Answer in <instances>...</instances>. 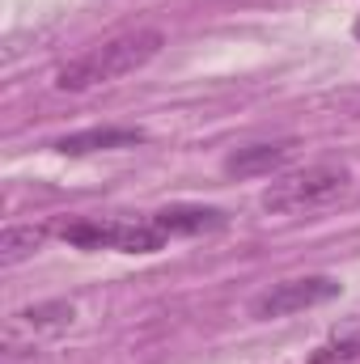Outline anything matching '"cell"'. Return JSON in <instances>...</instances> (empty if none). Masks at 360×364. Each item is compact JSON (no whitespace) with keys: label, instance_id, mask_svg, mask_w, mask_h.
<instances>
[{"label":"cell","instance_id":"1","mask_svg":"<svg viewBox=\"0 0 360 364\" xmlns=\"http://www.w3.org/2000/svg\"><path fill=\"white\" fill-rule=\"evenodd\" d=\"M166 34L162 30H127L102 47H93L85 55H77L73 64H64L55 73V90L64 93H81V90H93V85H110L136 68H144L157 51H162Z\"/></svg>","mask_w":360,"mask_h":364},{"label":"cell","instance_id":"2","mask_svg":"<svg viewBox=\"0 0 360 364\" xmlns=\"http://www.w3.org/2000/svg\"><path fill=\"white\" fill-rule=\"evenodd\" d=\"M352 182L348 166H335V161H322V166H305V170H292L284 178L268 182L263 191V212L271 216H292V212H309V208H322L331 199H339Z\"/></svg>","mask_w":360,"mask_h":364},{"label":"cell","instance_id":"3","mask_svg":"<svg viewBox=\"0 0 360 364\" xmlns=\"http://www.w3.org/2000/svg\"><path fill=\"white\" fill-rule=\"evenodd\" d=\"M77 250H119V255H153L166 246V233L153 220H68L55 229Z\"/></svg>","mask_w":360,"mask_h":364},{"label":"cell","instance_id":"4","mask_svg":"<svg viewBox=\"0 0 360 364\" xmlns=\"http://www.w3.org/2000/svg\"><path fill=\"white\" fill-rule=\"evenodd\" d=\"M339 279L335 275H301V279H280L271 284L268 292H259L250 301V318L271 322V318H288V314H301V309H314V305H327L339 296Z\"/></svg>","mask_w":360,"mask_h":364},{"label":"cell","instance_id":"5","mask_svg":"<svg viewBox=\"0 0 360 364\" xmlns=\"http://www.w3.org/2000/svg\"><path fill=\"white\" fill-rule=\"evenodd\" d=\"M136 144H144L140 127H85V132L55 140V153L81 157V153H110V149H136Z\"/></svg>","mask_w":360,"mask_h":364},{"label":"cell","instance_id":"6","mask_svg":"<svg viewBox=\"0 0 360 364\" xmlns=\"http://www.w3.org/2000/svg\"><path fill=\"white\" fill-rule=\"evenodd\" d=\"M288 157H292V140L246 144V149H238V153H229V157H225V174H233V178H259V174L280 170Z\"/></svg>","mask_w":360,"mask_h":364},{"label":"cell","instance_id":"7","mask_svg":"<svg viewBox=\"0 0 360 364\" xmlns=\"http://www.w3.org/2000/svg\"><path fill=\"white\" fill-rule=\"evenodd\" d=\"M166 237H179V233H216L225 229V212L221 208H195V203H174V208H162L149 216Z\"/></svg>","mask_w":360,"mask_h":364},{"label":"cell","instance_id":"8","mask_svg":"<svg viewBox=\"0 0 360 364\" xmlns=\"http://www.w3.org/2000/svg\"><path fill=\"white\" fill-rule=\"evenodd\" d=\"M51 233H55L51 225H9V229L0 233V263H4V267H17V263L34 259V255L47 246Z\"/></svg>","mask_w":360,"mask_h":364},{"label":"cell","instance_id":"9","mask_svg":"<svg viewBox=\"0 0 360 364\" xmlns=\"http://www.w3.org/2000/svg\"><path fill=\"white\" fill-rule=\"evenodd\" d=\"M309 364H360V331H344L309 352Z\"/></svg>","mask_w":360,"mask_h":364},{"label":"cell","instance_id":"10","mask_svg":"<svg viewBox=\"0 0 360 364\" xmlns=\"http://www.w3.org/2000/svg\"><path fill=\"white\" fill-rule=\"evenodd\" d=\"M17 318H21V326H34V331H64V326L73 322V305H64V301H51V305L21 309Z\"/></svg>","mask_w":360,"mask_h":364},{"label":"cell","instance_id":"11","mask_svg":"<svg viewBox=\"0 0 360 364\" xmlns=\"http://www.w3.org/2000/svg\"><path fill=\"white\" fill-rule=\"evenodd\" d=\"M352 34H356V38H360V17H356V26H352Z\"/></svg>","mask_w":360,"mask_h":364}]
</instances>
